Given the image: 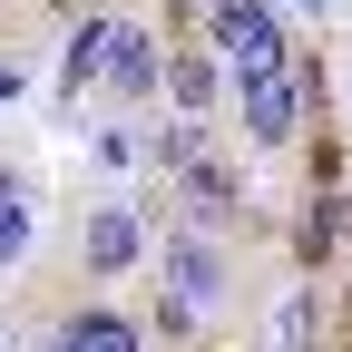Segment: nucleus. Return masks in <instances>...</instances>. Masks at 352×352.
Listing matches in <instances>:
<instances>
[{
  "instance_id": "obj_13",
  "label": "nucleus",
  "mask_w": 352,
  "mask_h": 352,
  "mask_svg": "<svg viewBox=\"0 0 352 352\" xmlns=\"http://www.w3.org/2000/svg\"><path fill=\"white\" fill-rule=\"evenodd\" d=\"M10 88H20V78H10V59H0V98H10Z\"/></svg>"
},
{
  "instance_id": "obj_3",
  "label": "nucleus",
  "mask_w": 352,
  "mask_h": 352,
  "mask_svg": "<svg viewBox=\"0 0 352 352\" xmlns=\"http://www.w3.org/2000/svg\"><path fill=\"white\" fill-rule=\"evenodd\" d=\"M98 78L118 88V98H157V78H166V50H157V30H127V20H108Z\"/></svg>"
},
{
  "instance_id": "obj_2",
  "label": "nucleus",
  "mask_w": 352,
  "mask_h": 352,
  "mask_svg": "<svg viewBox=\"0 0 352 352\" xmlns=\"http://www.w3.org/2000/svg\"><path fill=\"white\" fill-rule=\"evenodd\" d=\"M235 108H245V138H254V147H294V138H303L294 59H284V69H264V78H235Z\"/></svg>"
},
{
  "instance_id": "obj_1",
  "label": "nucleus",
  "mask_w": 352,
  "mask_h": 352,
  "mask_svg": "<svg viewBox=\"0 0 352 352\" xmlns=\"http://www.w3.org/2000/svg\"><path fill=\"white\" fill-rule=\"evenodd\" d=\"M215 50L235 78H264V69H284V30L264 0H215Z\"/></svg>"
},
{
  "instance_id": "obj_8",
  "label": "nucleus",
  "mask_w": 352,
  "mask_h": 352,
  "mask_svg": "<svg viewBox=\"0 0 352 352\" xmlns=\"http://www.w3.org/2000/svg\"><path fill=\"white\" fill-rule=\"evenodd\" d=\"M333 245H342V196H303V215H294V254L303 264H333Z\"/></svg>"
},
{
  "instance_id": "obj_9",
  "label": "nucleus",
  "mask_w": 352,
  "mask_h": 352,
  "mask_svg": "<svg viewBox=\"0 0 352 352\" xmlns=\"http://www.w3.org/2000/svg\"><path fill=\"white\" fill-rule=\"evenodd\" d=\"M166 88H176L186 118H206V108H215V59H206V50H166Z\"/></svg>"
},
{
  "instance_id": "obj_10",
  "label": "nucleus",
  "mask_w": 352,
  "mask_h": 352,
  "mask_svg": "<svg viewBox=\"0 0 352 352\" xmlns=\"http://www.w3.org/2000/svg\"><path fill=\"white\" fill-rule=\"evenodd\" d=\"M98 50H108V20H88V30L69 39V69H59V88H69V98H78L88 78H98Z\"/></svg>"
},
{
  "instance_id": "obj_7",
  "label": "nucleus",
  "mask_w": 352,
  "mask_h": 352,
  "mask_svg": "<svg viewBox=\"0 0 352 352\" xmlns=\"http://www.w3.org/2000/svg\"><path fill=\"white\" fill-rule=\"evenodd\" d=\"M50 352H147V342H138L127 314H69V323L50 333Z\"/></svg>"
},
{
  "instance_id": "obj_14",
  "label": "nucleus",
  "mask_w": 352,
  "mask_h": 352,
  "mask_svg": "<svg viewBox=\"0 0 352 352\" xmlns=\"http://www.w3.org/2000/svg\"><path fill=\"white\" fill-rule=\"evenodd\" d=\"M303 10H323V0H303Z\"/></svg>"
},
{
  "instance_id": "obj_5",
  "label": "nucleus",
  "mask_w": 352,
  "mask_h": 352,
  "mask_svg": "<svg viewBox=\"0 0 352 352\" xmlns=\"http://www.w3.org/2000/svg\"><path fill=\"white\" fill-rule=\"evenodd\" d=\"M78 254H88V274H127V264L147 254V226L127 206H98L88 215V235H78Z\"/></svg>"
},
{
  "instance_id": "obj_6",
  "label": "nucleus",
  "mask_w": 352,
  "mask_h": 352,
  "mask_svg": "<svg viewBox=\"0 0 352 352\" xmlns=\"http://www.w3.org/2000/svg\"><path fill=\"white\" fill-rule=\"evenodd\" d=\"M166 284H176V303L196 314V303H215V294H226V254H215V245H196V235H176V245H166Z\"/></svg>"
},
{
  "instance_id": "obj_11",
  "label": "nucleus",
  "mask_w": 352,
  "mask_h": 352,
  "mask_svg": "<svg viewBox=\"0 0 352 352\" xmlns=\"http://www.w3.org/2000/svg\"><path fill=\"white\" fill-rule=\"evenodd\" d=\"M20 245H30V196L0 176V264H20Z\"/></svg>"
},
{
  "instance_id": "obj_4",
  "label": "nucleus",
  "mask_w": 352,
  "mask_h": 352,
  "mask_svg": "<svg viewBox=\"0 0 352 352\" xmlns=\"http://www.w3.org/2000/svg\"><path fill=\"white\" fill-rule=\"evenodd\" d=\"M176 176H186V215H196V226H235V215H245V176L226 157H186Z\"/></svg>"
},
{
  "instance_id": "obj_12",
  "label": "nucleus",
  "mask_w": 352,
  "mask_h": 352,
  "mask_svg": "<svg viewBox=\"0 0 352 352\" xmlns=\"http://www.w3.org/2000/svg\"><path fill=\"white\" fill-rule=\"evenodd\" d=\"M186 157H206V118H176V127H157V166H186Z\"/></svg>"
}]
</instances>
